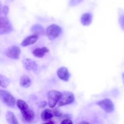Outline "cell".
<instances>
[{"instance_id":"obj_1","label":"cell","mask_w":124,"mask_h":124,"mask_svg":"<svg viewBox=\"0 0 124 124\" xmlns=\"http://www.w3.org/2000/svg\"><path fill=\"white\" fill-rule=\"evenodd\" d=\"M0 98L1 100L6 106L10 108H14L16 104L15 98L11 93L6 90H0Z\"/></svg>"},{"instance_id":"obj_2","label":"cell","mask_w":124,"mask_h":124,"mask_svg":"<svg viewBox=\"0 0 124 124\" xmlns=\"http://www.w3.org/2000/svg\"><path fill=\"white\" fill-rule=\"evenodd\" d=\"M62 93L56 90H50L47 93L48 105L50 108H53L58 104Z\"/></svg>"},{"instance_id":"obj_3","label":"cell","mask_w":124,"mask_h":124,"mask_svg":"<svg viewBox=\"0 0 124 124\" xmlns=\"http://www.w3.org/2000/svg\"><path fill=\"white\" fill-rule=\"evenodd\" d=\"M61 28L56 24H52L46 29V33L50 40H54L61 33Z\"/></svg>"},{"instance_id":"obj_4","label":"cell","mask_w":124,"mask_h":124,"mask_svg":"<svg viewBox=\"0 0 124 124\" xmlns=\"http://www.w3.org/2000/svg\"><path fill=\"white\" fill-rule=\"evenodd\" d=\"M75 101V96L71 92H65L62 93L60 99L58 101V107L65 106L73 103Z\"/></svg>"},{"instance_id":"obj_5","label":"cell","mask_w":124,"mask_h":124,"mask_svg":"<svg viewBox=\"0 0 124 124\" xmlns=\"http://www.w3.org/2000/svg\"><path fill=\"white\" fill-rule=\"evenodd\" d=\"M13 30V27L6 16H1L0 19V35L7 34Z\"/></svg>"},{"instance_id":"obj_6","label":"cell","mask_w":124,"mask_h":124,"mask_svg":"<svg viewBox=\"0 0 124 124\" xmlns=\"http://www.w3.org/2000/svg\"><path fill=\"white\" fill-rule=\"evenodd\" d=\"M19 109L20 110L22 116L25 121L27 122H31L34 119L35 116V113L29 107L27 103L22 105Z\"/></svg>"},{"instance_id":"obj_7","label":"cell","mask_w":124,"mask_h":124,"mask_svg":"<svg viewBox=\"0 0 124 124\" xmlns=\"http://www.w3.org/2000/svg\"><path fill=\"white\" fill-rule=\"evenodd\" d=\"M97 105L102 108L105 112L111 113L115 110L113 102L109 99H105L97 102Z\"/></svg>"},{"instance_id":"obj_8","label":"cell","mask_w":124,"mask_h":124,"mask_svg":"<svg viewBox=\"0 0 124 124\" xmlns=\"http://www.w3.org/2000/svg\"><path fill=\"white\" fill-rule=\"evenodd\" d=\"M6 56L8 58L13 59H19L21 54V49L16 46H12L7 49L6 52Z\"/></svg>"},{"instance_id":"obj_9","label":"cell","mask_w":124,"mask_h":124,"mask_svg":"<svg viewBox=\"0 0 124 124\" xmlns=\"http://www.w3.org/2000/svg\"><path fill=\"white\" fill-rule=\"evenodd\" d=\"M57 75L60 79L65 82L69 81L70 77V74L69 70L65 67H61L57 71Z\"/></svg>"},{"instance_id":"obj_10","label":"cell","mask_w":124,"mask_h":124,"mask_svg":"<svg viewBox=\"0 0 124 124\" xmlns=\"http://www.w3.org/2000/svg\"><path fill=\"white\" fill-rule=\"evenodd\" d=\"M23 64L24 68L26 69L27 70L36 71L38 70V68L36 62L35 61L32 60L31 59L26 58V59H24L23 61Z\"/></svg>"},{"instance_id":"obj_11","label":"cell","mask_w":124,"mask_h":124,"mask_svg":"<svg viewBox=\"0 0 124 124\" xmlns=\"http://www.w3.org/2000/svg\"><path fill=\"white\" fill-rule=\"evenodd\" d=\"M38 39V35H35V34L30 35L23 40V42H21V46L23 47H26V46L33 44L37 41Z\"/></svg>"},{"instance_id":"obj_12","label":"cell","mask_w":124,"mask_h":124,"mask_svg":"<svg viewBox=\"0 0 124 124\" xmlns=\"http://www.w3.org/2000/svg\"><path fill=\"white\" fill-rule=\"evenodd\" d=\"M48 52H49V50L46 47H43L42 48H36L33 51V54L36 58H42Z\"/></svg>"},{"instance_id":"obj_13","label":"cell","mask_w":124,"mask_h":124,"mask_svg":"<svg viewBox=\"0 0 124 124\" xmlns=\"http://www.w3.org/2000/svg\"><path fill=\"white\" fill-rule=\"evenodd\" d=\"M54 116L53 115L52 110H48V109H46L44 111H42L41 115V119L45 122H48V121H50L51 119Z\"/></svg>"},{"instance_id":"obj_14","label":"cell","mask_w":124,"mask_h":124,"mask_svg":"<svg viewBox=\"0 0 124 124\" xmlns=\"http://www.w3.org/2000/svg\"><path fill=\"white\" fill-rule=\"evenodd\" d=\"M81 23L84 25H88L92 22V15L90 13H84L81 16Z\"/></svg>"},{"instance_id":"obj_15","label":"cell","mask_w":124,"mask_h":124,"mask_svg":"<svg viewBox=\"0 0 124 124\" xmlns=\"http://www.w3.org/2000/svg\"><path fill=\"white\" fill-rule=\"evenodd\" d=\"M31 79L26 75H24L21 78L20 85H21V87H24V88H28L31 85Z\"/></svg>"},{"instance_id":"obj_16","label":"cell","mask_w":124,"mask_h":124,"mask_svg":"<svg viewBox=\"0 0 124 124\" xmlns=\"http://www.w3.org/2000/svg\"><path fill=\"white\" fill-rule=\"evenodd\" d=\"M31 31L35 35H41L44 34V29L42 27V25H39V24H35V25H33L31 27Z\"/></svg>"},{"instance_id":"obj_17","label":"cell","mask_w":124,"mask_h":124,"mask_svg":"<svg viewBox=\"0 0 124 124\" xmlns=\"http://www.w3.org/2000/svg\"><path fill=\"white\" fill-rule=\"evenodd\" d=\"M6 118L7 122L10 124H18L16 118L14 114L11 111H8L6 115Z\"/></svg>"},{"instance_id":"obj_18","label":"cell","mask_w":124,"mask_h":124,"mask_svg":"<svg viewBox=\"0 0 124 124\" xmlns=\"http://www.w3.org/2000/svg\"><path fill=\"white\" fill-rule=\"evenodd\" d=\"M0 81H1V86L4 88H6L10 84L9 79L2 75H0Z\"/></svg>"},{"instance_id":"obj_19","label":"cell","mask_w":124,"mask_h":124,"mask_svg":"<svg viewBox=\"0 0 124 124\" xmlns=\"http://www.w3.org/2000/svg\"><path fill=\"white\" fill-rule=\"evenodd\" d=\"M82 0H70V4L71 6H74L78 4L79 2H81Z\"/></svg>"},{"instance_id":"obj_20","label":"cell","mask_w":124,"mask_h":124,"mask_svg":"<svg viewBox=\"0 0 124 124\" xmlns=\"http://www.w3.org/2000/svg\"><path fill=\"white\" fill-rule=\"evenodd\" d=\"M119 23L122 29L124 30V15H122L119 18Z\"/></svg>"},{"instance_id":"obj_21","label":"cell","mask_w":124,"mask_h":124,"mask_svg":"<svg viewBox=\"0 0 124 124\" xmlns=\"http://www.w3.org/2000/svg\"><path fill=\"white\" fill-rule=\"evenodd\" d=\"M2 12L5 16H6L7 15L8 12V7L7 6H4L2 8Z\"/></svg>"},{"instance_id":"obj_22","label":"cell","mask_w":124,"mask_h":124,"mask_svg":"<svg viewBox=\"0 0 124 124\" xmlns=\"http://www.w3.org/2000/svg\"><path fill=\"white\" fill-rule=\"evenodd\" d=\"M73 122L69 118H65L61 122V124H72Z\"/></svg>"},{"instance_id":"obj_23","label":"cell","mask_w":124,"mask_h":124,"mask_svg":"<svg viewBox=\"0 0 124 124\" xmlns=\"http://www.w3.org/2000/svg\"><path fill=\"white\" fill-rule=\"evenodd\" d=\"M46 105H47V102H46V101L41 102L39 104L40 108H44Z\"/></svg>"},{"instance_id":"obj_24","label":"cell","mask_w":124,"mask_h":124,"mask_svg":"<svg viewBox=\"0 0 124 124\" xmlns=\"http://www.w3.org/2000/svg\"><path fill=\"white\" fill-rule=\"evenodd\" d=\"M89 122H85V121H82V122H80L79 124H88Z\"/></svg>"},{"instance_id":"obj_25","label":"cell","mask_w":124,"mask_h":124,"mask_svg":"<svg viewBox=\"0 0 124 124\" xmlns=\"http://www.w3.org/2000/svg\"><path fill=\"white\" fill-rule=\"evenodd\" d=\"M122 80H123V82L124 83V73L123 74H122Z\"/></svg>"}]
</instances>
